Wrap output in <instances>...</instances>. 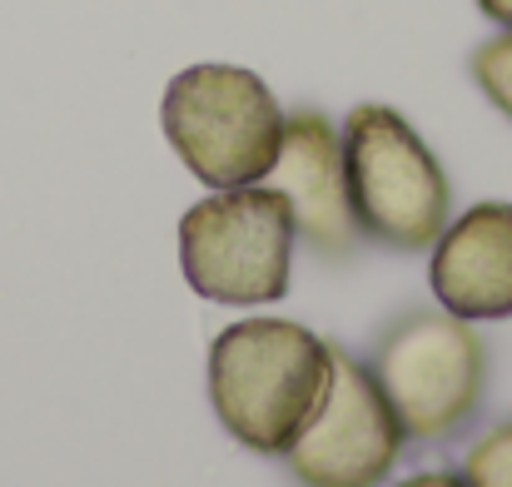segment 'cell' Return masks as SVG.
<instances>
[{
	"label": "cell",
	"instance_id": "1",
	"mask_svg": "<svg viewBox=\"0 0 512 487\" xmlns=\"http://www.w3.org/2000/svg\"><path fill=\"white\" fill-rule=\"evenodd\" d=\"M334 383V343L294 319H239L209 348V403L229 438L289 453Z\"/></svg>",
	"mask_w": 512,
	"mask_h": 487
},
{
	"label": "cell",
	"instance_id": "2",
	"mask_svg": "<svg viewBox=\"0 0 512 487\" xmlns=\"http://www.w3.org/2000/svg\"><path fill=\"white\" fill-rule=\"evenodd\" d=\"M348 209L363 239L398 254L428 249L453 209V184L423 135L388 105H358L343 125Z\"/></svg>",
	"mask_w": 512,
	"mask_h": 487
},
{
	"label": "cell",
	"instance_id": "3",
	"mask_svg": "<svg viewBox=\"0 0 512 487\" xmlns=\"http://www.w3.org/2000/svg\"><path fill=\"white\" fill-rule=\"evenodd\" d=\"M160 125L184 169L209 189L259 184L284 145V110L244 65L179 70L165 90Z\"/></svg>",
	"mask_w": 512,
	"mask_h": 487
},
{
	"label": "cell",
	"instance_id": "4",
	"mask_svg": "<svg viewBox=\"0 0 512 487\" xmlns=\"http://www.w3.org/2000/svg\"><path fill=\"white\" fill-rule=\"evenodd\" d=\"M294 239V209L279 189H214L179 219V269L209 304H279L289 294Z\"/></svg>",
	"mask_w": 512,
	"mask_h": 487
},
{
	"label": "cell",
	"instance_id": "5",
	"mask_svg": "<svg viewBox=\"0 0 512 487\" xmlns=\"http://www.w3.org/2000/svg\"><path fill=\"white\" fill-rule=\"evenodd\" d=\"M368 373L393 403L403 438L438 443L478 413L488 388V343L448 309H413L378 338Z\"/></svg>",
	"mask_w": 512,
	"mask_h": 487
},
{
	"label": "cell",
	"instance_id": "6",
	"mask_svg": "<svg viewBox=\"0 0 512 487\" xmlns=\"http://www.w3.org/2000/svg\"><path fill=\"white\" fill-rule=\"evenodd\" d=\"M403 453V423L378 378L334 348V383L314 423L289 443L284 463L299 487H378Z\"/></svg>",
	"mask_w": 512,
	"mask_h": 487
},
{
	"label": "cell",
	"instance_id": "7",
	"mask_svg": "<svg viewBox=\"0 0 512 487\" xmlns=\"http://www.w3.org/2000/svg\"><path fill=\"white\" fill-rule=\"evenodd\" d=\"M259 184L289 199L294 234L324 259H348L358 249V224H353L348 179H343V130L324 110L284 115L279 160Z\"/></svg>",
	"mask_w": 512,
	"mask_h": 487
},
{
	"label": "cell",
	"instance_id": "8",
	"mask_svg": "<svg viewBox=\"0 0 512 487\" xmlns=\"http://www.w3.org/2000/svg\"><path fill=\"white\" fill-rule=\"evenodd\" d=\"M428 284L438 309L468 324L512 319V204L488 199L448 219L433 239Z\"/></svg>",
	"mask_w": 512,
	"mask_h": 487
},
{
	"label": "cell",
	"instance_id": "9",
	"mask_svg": "<svg viewBox=\"0 0 512 487\" xmlns=\"http://www.w3.org/2000/svg\"><path fill=\"white\" fill-rule=\"evenodd\" d=\"M463 483L468 487H512V423L488 428L463 463Z\"/></svg>",
	"mask_w": 512,
	"mask_h": 487
},
{
	"label": "cell",
	"instance_id": "10",
	"mask_svg": "<svg viewBox=\"0 0 512 487\" xmlns=\"http://www.w3.org/2000/svg\"><path fill=\"white\" fill-rule=\"evenodd\" d=\"M473 80L512 120V25H503V35H493L473 50Z\"/></svg>",
	"mask_w": 512,
	"mask_h": 487
},
{
	"label": "cell",
	"instance_id": "11",
	"mask_svg": "<svg viewBox=\"0 0 512 487\" xmlns=\"http://www.w3.org/2000/svg\"><path fill=\"white\" fill-rule=\"evenodd\" d=\"M398 487H468V483H463V473H413Z\"/></svg>",
	"mask_w": 512,
	"mask_h": 487
},
{
	"label": "cell",
	"instance_id": "12",
	"mask_svg": "<svg viewBox=\"0 0 512 487\" xmlns=\"http://www.w3.org/2000/svg\"><path fill=\"white\" fill-rule=\"evenodd\" d=\"M478 10L498 25H512V0H478Z\"/></svg>",
	"mask_w": 512,
	"mask_h": 487
}]
</instances>
